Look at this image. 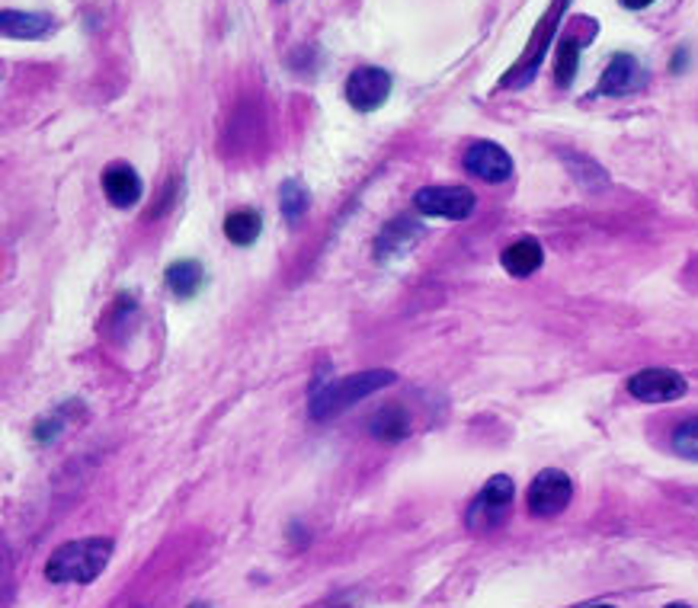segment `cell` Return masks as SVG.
I'll return each mask as SVG.
<instances>
[{"label":"cell","instance_id":"7a4b0ae2","mask_svg":"<svg viewBox=\"0 0 698 608\" xmlns=\"http://www.w3.org/2000/svg\"><path fill=\"white\" fill-rule=\"evenodd\" d=\"M397 382V375L388 369H372V372H359L349 378H337V382H321L314 394H311V417L314 420H330L340 410H349L352 404H359L362 397L382 391Z\"/></svg>","mask_w":698,"mask_h":608},{"label":"cell","instance_id":"5bb4252c","mask_svg":"<svg viewBox=\"0 0 698 608\" xmlns=\"http://www.w3.org/2000/svg\"><path fill=\"white\" fill-rule=\"evenodd\" d=\"M263 231V218L254 212V209H237L231 215L224 218V237L234 244V247H251Z\"/></svg>","mask_w":698,"mask_h":608},{"label":"cell","instance_id":"e0dca14e","mask_svg":"<svg viewBox=\"0 0 698 608\" xmlns=\"http://www.w3.org/2000/svg\"><path fill=\"white\" fill-rule=\"evenodd\" d=\"M417 237H420V227H417V221H410V218H400L397 224H388V231L382 234V241H379V254H382V257L400 254V250H407V247H410Z\"/></svg>","mask_w":698,"mask_h":608},{"label":"cell","instance_id":"52a82bcc","mask_svg":"<svg viewBox=\"0 0 698 608\" xmlns=\"http://www.w3.org/2000/svg\"><path fill=\"white\" fill-rule=\"evenodd\" d=\"M686 378L673 369H644L628 382V394L641 404H666L686 394Z\"/></svg>","mask_w":698,"mask_h":608},{"label":"cell","instance_id":"ac0fdd59","mask_svg":"<svg viewBox=\"0 0 698 608\" xmlns=\"http://www.w3.org/2000/svg\"><path fill=\"white\" fill-rule=\"evenodd\" d=\"M580 68V39H565L558 45V61H555V78L561 87H568Z\"/></svg>","mask_w":698,"mask_h":608},{"label":"cell","instance_id":"5b68a950","mask_svg":"<svg viewBox=\"0 0 698 608\" xmlns=\"http://www.w3.org/2000/svg\"><path fill=\"white\" fill-rule=\"evenodd\" d=\"M570 496H573V483H570L568 475L558 471V468H548V471H542L538 478L532 480L528 496H525V506H528L532 516L545 519V516L565 513Z\"/></svg>","mask_w":698,"mask_h":608},{"label":"cell","instance_id":"2e32d148","mask_svg":"<svg viewBox=\"0 0 698 608\" xmlns=\"http://www.w3.org/2000/svg\"><path fill=\"white\" fill-rule=\"evenodd\" d=\"M307 206H311V192H307V186L302 179H286L279 186V209H282L286 221L299 224L305 218Z\"/></svg>","mask_w":698,"mask_h":608},{"label":"cell","instance_id":"44dd1931","mask_svg":"<svg viewBox=\"0 0 698 608\" xmlns=\"http://www.w3.org/2000/svg\"><path fill=\"white\" fill-rule=\"evenodd\" d=\"M670 608H689V606H670Z\"/></svg>","mask_w":698,"mask_h":608},{"label":"cell","instance_id":"9a60e30c","mask_svg":"<svg viewBox=\"0 0 698 608\" xmlns=\"http://www.w3.org/2000/svg\"><path fill=\"white\" fill-rule=\"evenodd\" d=\"M206 282V272L196 260H179L167 269V285L176 299H193Z\"/></svg>","mask_w":698,"mask_h":608},{"label":"cell","instance_id":"d6986e66","mask_svg":"<svg viewBox=\"0 0 698 608\" xmlns=\"http://www.w3.org/2000/svg\"><path fill=\"white\" fill-rule=\"evenodd\" d=\"M673 448H676L683 458L698 461V417H689V420H683V423L676 426V433H673Z\"/></svg>","mask_w":698,"mask_h":608},{"label":"cell","instance_id":"7402d4cb","mask_svg":"<svg viewBox=\"0 0 698 608\" xmlns=\"http://www.w3.org/2000/svg\"><path fill=\"white\" fill-rule=\"evenodd\" d=\"M593 608H612V606H593Z\"/></svg>","mask_w":698,"mask_h":608},{"label":"cell","instance_id":"ba28073f","mask_svg":"<svg viewBox=\"0 0 698 608\" xmlns=\"http://www.w3.org/2000/svg\"><path fill=\"white\" fill-rule=\"evenodd\" d=\"M465 171L484 183H507L513 176V157L493 141H475L465 151Z\"/></svg>","mask_w":698,"mask_h":608},{"label":"cell","instance_id":"8992f818","mask_svg":"<svg viewBox=\"0 0 698 608\" xmlns=\"http://www.w3.org/2000/svg\"><path fill=\"white\" fill-rule=\"evenodd\" d=\"M392 74L385 68H356L347 81V100L359 113H375L392 96Z\"/></svg>","mask_w":698,"mask_h":608},{"label":"cell","instance_id":"4fadbf2b","mask_svg":"<svg viewBox=\"0 0 698 608\" xmlns=\"http://www.w3.org/2000/svg\"><path fill=\"white\" fill-rule=\"evenodd\" d=\"M369 433L382 442H400L410 435V417L404 407H382L372 420H369Z\"/></svg>","mask_w":698,"mask_h":608},{"label":"cell","instance_id":"7c38bea8","mask_svg":"<svg viewBox=\"0 0 698 608\" xmlns=\"http://www.w3.org/2000/svg\"><path fill=\"white\" fill-rule=\"evenodd\" d=\"M503 269L510 272V276H532V272H538L542 269V262H545V250H542V244L535 241V237H520V241H513L507 250H503Z\"/></svg>","mask_w":698,"mask_h":608},{"label":"cell","instance_id":"3957f363","mask_svg":"<svg viewBox=\"0 0 698 608\" xmlns=\"http://www.w3.org/2000/svg\"><path fill=\"white\" fill-rule=\"evenodd\" d=\"M513 496H516V487L507 475H497V478L487 480L484 490L475 496V503L468 506V516H465L468 528L472 531H490V528L503 525L507 516H510Z\"/></svg>","mask_w":698,"mask_h":608},{"label":"cell","instance_id":"9c48e42d","mask_svg":"<svg viewBox=\"0 0 698 608\" xmlns=\"http://www.w3.org/2000/svg\"><path fill=\"white\" fill-rule=\"evenodd\" d=\"M644 81H648V74L638 65V58L621 51V55H615L609 61V68H606V74H603L596 93L600 96H625V93H635V90L644 87Z\"/></svg>","mask_w":698,"mask_h":608},{"label":"cell","instance_id":"277c9868","mask_svg":"<svg viewBox=\"0 0 698 608\" xmlns=\"http://www.w3.org/2000/svg\"><path fill=\"white\" fill-rule=\"evenodd\" d=\"M414 206H417L420 215L465 221V218L475 215L478 199L468 186H427L414 196Z\"/></svg>","mask_w":698,"mask_h":608},{"label":"cell","instance_id":"30bf717a","mask_svg":"<svg viewBox=\"0 0 698 608\" xmlns=\"http://www.w3.org/2000/svg\"><path fill=\"white\" fill-rule=\"evenodd\" d=\"M103 192L116 209H131L141 199V176L126 161H116L103 171Z\"/></svg>","mask_w":698,"mask_h":608},{"label":"cell","instance_id":"8fae6325","mask_svg":"<svg viewBox=\"0 0 698 608\" xmlns=\"http://www.w3.org/2000/svg\"><path fill=\"white\" fill-rule=\"evenodd\" d=\"M7 39H48L58 30V20L48 13H26V10H3L0 13Z\"/></svg>","mask_w":698,"mask_h":608},{"label":"cell","instance_id":"6da1fadb","mask_svg":"<svg viewBox=\"0 0 698 608\" xmlns=\"http://www.w3.org/2000/svg\"><path fill=\"white\" fill-rule=\"evenodd\" d=\"M116 545L109 538H84V541H68L61 545L48 564L45 576L51 583H93L113 558Z\"/></svg>","mask_w":698,"mask_h":608},{"label":"cell","instance_id":"603a6c76","mask_svg":"<svg viewBox=\"0 0 698 608\" xmlns=\"http://www.w3.org/2000/svg\"><path fill=\"white\" fill-rule=\"evenodd\" d=\"M193 608H209V606H193Z\"/></svg>","mask_w":698,"mask_h":608},{"label":"cell","instance_id":"ffe728a7","mask_svg":"<svg viewBox=\"0 0 698 608\" xmlns=\"http://www.w3.org/2000/svg\"><path fill=\"white\" fill-rule=\"evenodd\" d=\"M654 0H621V7H628V10H644V7H651Z\"/></svg>","mask_w":698,"mask_h":608}]
</instances>
